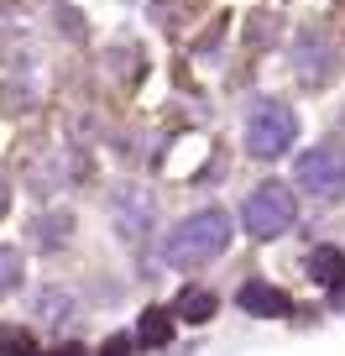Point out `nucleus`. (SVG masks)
Returning a JSON list of instances; mask_svg holds the SVG:
<instances>
[{"label": "nucleus", "mask_w": 345, "mask_h": 356, "mask_svg": "<svg viewBox=\"0 0 345 356\" xmlns=\"http://www.w3.org/2000/svg\"><path fill=\"white\" fill-rule=\"evenodd\" d=\"M225 246H230V215L199 210L173 225V236L162 241V257H167V267H199V262H214Z\"/></svg>", "instance_id": "f257e3e1"}, {"label": "nucleus", "mask_w": 345, "mask_h": 356, "mask_svg": "<svg viewBox=\"0 0 345 356\" xmlns=\"http://www.w3.org/2000/svg\"><path fill=\"white\" fill-rule=\"evenodd\" d=\"M293 136H298V115H293L288 105H278V100L251 105V115H246V147H251V157L288 152Z\"/></svg>", "instance_id": "f03ea898"}, {"label": "nucleus", "mask_w": 345, "mask_h": 356, "mask_svg": "<svg viewBox=\"0 0 345 356\" xmlns=\"http://www.w3.org/2000/svg\"><path fill=\"white\" fill-rule=\"evenodd\" d=\"M293 215H298V204H293V194L283 189V184H262V189H251L246 204H241V220H246V231H251L256 241L283 236L293 225Z\"/></svg>", "instance_id": "7ed1b4c3"}, {"label": "nucleus", "mask_w": 345, "mask_h": 356, "mask_svg": "<svg viewBox=\"0 0 345 356\" xmlns=\"http://www.w3.org/2000/svg\"><path fill=\"white\" fill-rule=\"evenodd\" d=\"M298 184L314 200H340L345 194V152L340 147H309L298 157Z\"/></svg>", "instance_id": "20e7f679"}, {"label": "nucleus", "mask_w": 345, "mask_h": 356, "mask_svg": "<svg viewBox=\"0 0 345 356\" xmlns=\"http://www.w3.org/2000/svg\"><path fill=\"white\" fill-rule=\"evenodd\" d=\"M241 309L262 314V320H283V314H288V299H283L272 283H246V289H241Z\"/></svg>", "instance_id": "39448f33"}, {"label": "nucleus", "mask_w": 345, "mask_h": 356, "mask_svg": "<svg viewBox=\"0 0 345 356\" xmlns=\"http://www.w3.org/2000/svg\"><path fill=\"white\" fill-rule=\"evenodd\" d=\"M309 273L319 283H330V289H340V283H345V257L335 252V246H319V252L309 257Z\"/></svg>", "instance_id": "423d86ee"}, {"label": "nucleus", "mask_w": 345, "mask_h": 356, "mask_svg": "<svg viewBox=\"0 0 345 356\" xmlns=\"http://www.w3.org/2000/svg\"><path fill=\"white\" fill-rule=\"evenodd\" d=\"M136 341H142V346H167V341H173V314H167V309H146L142 325H136Z\"/></svg>", "instance_id": "0eeeda50"}, {"label": "nucleus", "mask_w": 345, "mask_h": 356, "mask_svg": "<svg viewBox=\"0 0 345 356\" xmlns=\"http://www.w3.org/2000/svg\"><path fill=\"white\" fill-rule=\"evenodd\" d=\"M178 314H183V320H194V325L210 320V314H214V293H210V289H183Z\"/></svg>", "instance_id": "6e6552de"}, {"label": "nucleus", "mask_w": 345, "mask_h": 356, "mask_svg": "<svg viewBox=\"0 0 345 356\" xmlns=\"http://www.w3.org/2000/svg\"><path fill=\"white\" fill-rule=\"evenodd\" d=\"M16 283H22V257L11 246H0V293H11Z\"/></svg>", "instance_id": "1a4fd4ad"}, {"label": "nucleus", "mask_w": 345, "mask_h": 356, "mask_svg": "<svg viewBox=\"0 0 345 356\" xmlns=\"http://www.w3.org/2000/svg\"><path fill=\"white\" fill-rule=\"evenodd\" d=\"M6 200H11V194H6V178H0V215H6Z\"/></svg>", "instance_id": "9d476101"}]
</instances>
